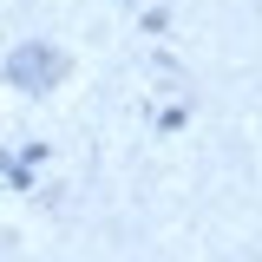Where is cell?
<instances>
[{"mask_svg":"<svg viewBox=\"0 0 262 262\" xmlns=\"http://www.w3.org/2000/svg\"><path fill=\"white\" fill-rule=\"evenodd\" d=\"M59 72H66V59L53 53V46H20V53L7 59V79H13V85H27V92L59 85Z\"/></svg>","mask_w":262,"mask_h":262,"instance_id":"6da1fadb","label":"cell"}]
</instances>
